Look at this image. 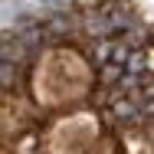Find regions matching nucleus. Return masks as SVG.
Listing matches in <instances>:
<instances>
[{
	"label": "nucleus",
	"mask_w": 154,
	"mask_h": 154,
	"mask_svg": "<svg viewBox=\"0 0 154 154\" xmlns=\"http://www.w3.org/2000/svg\"><path fill=\"white\" fill-rule=\"evenodd\" d=\"M122 66H112V62H105V66H102V72H98V82H102V85H115V82H118V79H122Z\"/></svg>",
	"instance_id": "f257e3e1"
}]
</instances>
